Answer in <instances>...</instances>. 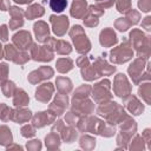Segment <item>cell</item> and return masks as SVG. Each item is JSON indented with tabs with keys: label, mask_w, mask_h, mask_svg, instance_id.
Instances as JSON below:
<instances>
[{
	"label": "cell",
	"mask_w": 151,
	"mask_h": 151,
	"mask_svg": "<svg viewBox=\"0 0 151 151\" xmlns=\"http://www.w3.org/2000/svg\"><path fill=\"white\" fill-rule=\"evenodd\" d=\"M15 2H18V4H28V2H31L32 0H14Z\"/></svg>",
	"instance_id": "27"
},
{
	"label": "cell",
	"mask_w": 151,
	"mask_h": 151,
	"mask_svg": "<svg viewBox=\"0 0 151 151\" xmlns=\"http://www.w3.org/2000/svg\"><path fill=\"white\" fill-rule=\"evenodd\" d=\"M32 57L34 60H40V61H50L53 58V54L51 53L50 48L47 46H38L34 45L32 48Z\"/></svg>",
	"instance_id": "3"
},
{
	"label": "cell",
	"mask_w": 151,
	"mask_h": 151,
	"mask_svg": "<svg viewBox=\"0 0 151 151\" xmlns=\"http://www.w3.org/2000/svg\"><path fill=\"white\" fill-rule=\"evenodd\" d=\"M13 42L15 45H18L19 48L26 50V48H28V46L32 42L31 34L28 32H20V33H18V34H15L13 37Z\"/></svg>",
	"instance_id": "5"
},
{
	"label": "cell",
	"mask_w": 151,
	"mask_h": 151,
	"mask_svg": "<svg viewBox=\"0 0 151 151\" xmlns=\"http://www.w3.org/2000/svg\"><path fill=\"white\" fill-rule=\"evenodd\" d=\"M97 2H99V4H104V2H106V1H109V0H96Z\"/></svg>",
	"instance_id": "28"
},
{
	"label": "cell",
	"mask_w": 151,
	"mask_h": 151,
	"mask_svg": "<svg viewBox=\"0 0 151 151\" xmlns=\"http://www.w3.org/2000/svg\"><path fill=\"white\" fill-rule=\"evenodd\" d=\"M25 14H26V17H27L28 19H34V18L41 17V15L44 14V8H42L40 5L35 4V5H32V6L26 11Z\"/></svg>",
	"instance_id": "13"
},
{
	"label": "cell",
	"mask_w": 151,
	"mask_h": 151,
	"mask_svg": "<svg viewBox=\"0 0 151 151\" xmlns=\"http://www.w3.org/2000/svg\"><path fill=\"white\" fill-rule=\"evenodd\" d=\"M52 76H53V70H52L51 67L45 66V67H40L39 70L32 72V73L29 74V77H28V79H29L31 83L34 84V83H38V81H40V80H42V79L51 78Z\"/></svg>",
	"instance_id": "4"
},
{
	"label": "cell",
	"mask_w": 151,
	"mask_h": 151,
	"mask_svg": "<svg viewBox=\"0 0 151 151\" xmlns=\"http://www.w3.org/2000/svg\"><path fill=\"white\" fill-rule=\"evenodd\" d=\"M129 6H130V1L129 0H118L117 1V7H118L119 12H125L126 7H129Z\"/></svg>",
	"instance_id": "24"
},
{
	"label": "cell",
	"mask_w": 151,
	"mask_h": 151,
	"mask_svg": "<svg viewBox=\"0 0 151 151\" xmlns=\"http://www.w3.org/2000/svg\"><path fill=\"white\" fill-rule=\"evenodd\" d=\"M7 72H8V68H7V64H0V85H2V83L6 80L7 78Z\"/></svg>",
	"instance_id": "22"
},
{
	"label": "cell",
	"mask_w": 151,
	"mask_h": 151,
	"mask_svg": "<svg viewBox=\"0 0 151 151\" xmlns=\"http://www.w3.org/2000/svg\"><path fill=\"white\" fill-rule=\"evenodd\" d=\"M0 38L4 41L7 40V27H6V25H2L1 28H0Z\"/></svg>",
	"instance_id": "26"
},
{
	"label": "cell",
	"mask_w": 151,
	"mask_h": 151,
	"mask_svg": "<svg viewBox=\"0 0 151 151\" xmlns=\"http://www.w3.org/2000/svg\"><path fill=\"white\" fill-rule=\"evenodd\" d=\"M11 142H12V134H11L9 129L6 126H1L0 127V144L7 145Z\"/></svg>",
	"instance_id": "15"
},
{
	"label": "cell",
	"mask_w": 151,
	"mask_h": 151,
	"mask_svg": "<svg viewBox=\"0 0 151 151\" xmlns=\"http://www.w3.org/2000/svg\"><path fill=\"white\" fill-rule=\"evenodd\" d=\"M51 22L53 24V31L57 35H63L68 26V18L65 15L61 17H55V15H51Z\"/></svg>",
	"instance_id": "2"
},
{
	"label": "cell",
	"mask_w": 151,
	"mask_h": 151,
	"mask_svg": "<svg viewBox=\"0 0 151 151\" xmlns=\"http://www.w3.org/2000/svg\"><path fill=\"white\" fill-rule=\"evenodd\" d=\"M53 92V86L52 84L47 83V84H42L35 92V98L40 101H47Z\"/></svg>",
	"instance_id": "7"
},
{
	"label": "cell",
	"mask_w": 151,
	"mask_h": 151,
	"mask_svg": "<svg viewBox=\"0 0 151 151\" xmlns=\"http://www.w3.org/2000/svg\"><path fill=\"white\" fill-rule=\"evenodd\" d=\"M21 134H22L24 137H32V136L35 134V131H34V129H33L32 126L26 125V126H24V127L21 129Z\"/></svg>",
	"instance_id": "23"
},
{
	"label": "cell",
	"mask_w": 151,
	"mask_h": 151,
	"mask_svg": "<svg viewBox=\"0 0 151 151\" xmlns=\"http://www.w3.org/2000/svg\"><path fill=\"white\" fill-rule=\"evenodd\" d=\"M54 120V116H51L48 112H40L33 117V124L34 126L42 127L46 124H51Z\"/></svg>",
	"instance_id": "9"
},
{
	"label": "cell",
	"mask_w": 151,
	"mask_h": 151,
	"mask_svg": "<svg viewBox=\"0 0 151 151\" xmlns=\"http://www.w3.org/2000/svg\"><path fill=\"white\" fill-rule=\"evenodd\" d=\"M57 85H58V88L61 92H65V93H67V92H70L72 90V83L67 78H58Z\"/></svg>",
	"instance_id": "17"
},
{
	"label": "cell",
	"mask_w": 151,
	"mask_h": 151,
	"mask_svg": "<svg viewBox=\"0 0 151 151\" xmlns=\"http://www.w3.org/2000/svg\"><path fill=\"white\" fill-rule=\"evenodd\" d=\"M67 106V96L65 94H59L57 96L55 100L53 101V104L50 106V110H54V113L53 114H61L65 110V107Z\"/></svg>",
	"instance_id": "6"
},
{
	"label": "cell",
	"mask_w": 151,
	"mask_h": 151,
	"mask_svg": "<svg viewBox=\"0 0 151 151\" xmlns=\"http://www.w3.org/2000/svg\"><path fill=\"white\" fill-rule=\"evenodd\" d=\"M72 66H73V63H72V60L71 59H66V58H61V59H59L58 60V63H57V68L60 71V72H67V71H70L71 68H72Z\"/></svg>",
	"instance_id": "16"
},
{
	"label": "cell",
	"mask_w": 151,
	"mask_h": 151,
	"mask_svg": "<svg viewBox=\"0 0 151 151\" xmlns=\"http://www.w3.org/2000/svg\"><path fill=\"white\" fill-rule=\"evenodd\" d=\"M58 42V45H60L61 47H55V50H57V52L58 53H60V54H66V53H70L71 52V46H70V44L68 42H65V41H57Z\"/></svg>",
	"instance_id": "19"
},
{
	"label": "cell",
	"mask_w": 151,
	"mask_h": 151,
	"mask_svg": "<svg viewBox=\"0 0 151 151\" xmlns=\"http://www.w3.org/2000/svg\"><path fill=\"white\" fill-rule=\"evenodd\" d=\"M117 42V37L112 29H104L100 33V44L104 46H111Z\"/></svg>",
	"instance_id": "11"
},
{
	"label": "cell",
	"mask_w": 151,
	"mask_h": 151,
	"mask_svg": "<svg viewBox=\"0 0 151 151\" xmlns=\"http://www.w3.org/2000/svg\"><path fill=\"white\" fill-rule=\"evenodd\" d=\"M2 58V48H1V45H0V59Z\"/></svg>",
	"instance_id": "29"
},
{
	"label": "cell",
	"mask_w": 151,
	"mask_h": 151,
	"mask_svg": "<svg viewBox=\"0 0 151 151\" xmlns=\"http://www.w3.org/2000/svg\"><path fill=\"white\" fill-rule=\"evenodd\" d=\"M29 101V98L28 96L26 94V92L24 90H18L17 91V94L14 97V105H19V106H24V105H27Z\"/></svg>",
	"instance_id": "14"
},
{
	"label": "cell",
	"mask_w": 151,
	"mask_h": 151,
	"mask_svg": "<svg viewBox=\"0 0 151 151\" xmlns=\"http://www.w3.org/2000/svg\"><path fill=\"white\" fill-rule=\"evenodd\" d=\"M34 33L39 41H46L48 39V27L44 21H39L34 25Z\"/></svg>",
	"instance_id": "10"
},
{
	"label": "cell",
	"mask_w": 151,
	"mask_h": 151,
	"mask_svg": "<svg viewBox=\"0 0 151 151\" xmlns=\"http://www.w3.org/2000/svg\"><path fill=\"white\" fill-rule=\"evenodd\" d=\"M14 90H15V86H14V83H12V81H6V84L2 85V92L5 93L6 97L12 96Z\"/></svg>",
	"instance_id": "20"
},
{
	"label": "cell",
	"mask_w": 151,
	"mask_h": 151,
	"mask_svg": "<svg viewBox=\"0 0 151 151\" xmlns=\"http://www.w3.org/2000/svg\"><path fill=\"white\" fill-rule=\"evenodd\" d=\"M77 137V132L73 130V129H67V133L64 131V133H63V138H64V140L65 142H67V143H72V140H74V138Z\"/></svg>",
	"instance_id": "21"
},
{
	"label": "cell",
	"mask_w": 151,
	"mask_h": 151,
	"mask_svg": "<svg viewBox=\"0 0 151 151\" xmlns=\"http://www.w3.org/2000/svg\"><path fill=\"white\" fill-rule=\"evenodd\" d=\"M70 34H71L73 42L76 45V48L79 53H86L90 51V47H91L90 41L86 38V35L80 26H73Z\"/></svg>",
	"instance_id": "1"
},
{
	"label": "cell",
	"mask_w": 151,
	"mask_h": 151,
	"mask_svg": "<svg viewBox=\"0 0 151 151\" xmlns=\"http://www.w3.org/2000/svg\"><path fill=\"white\" fill-rule=\"evenodd\" d=\"M67 6V1L66 0H50V7L52 11L60 13L63 12Z\"/></svg>",
	"instance_id": "18"
},
{
	"label": "cell",
	"mask_w": 151,
	"mask_h": 151,
	"mask_svg": "<svg viewBox=\"0 0 151 151\" xmlns=\"http://www.w3.org/2000/svg\"><path fill=\"white\" fill-rule=\"evenodd\" d=\"M87 4L85 0H73L71 15L74 18H83V15L86 13Z\"/></svg>",
	"instance_id": "8"
},
{
	"label": "cell",
	"mask_w": 151,
	"mask_h": 151,
	"mask_svg": "<svg viewBox=\"0 0 151 151\" xmlns=\"http://www.w3.org/2000/svg\"><path fill=\"white\" fill-rule=\"evenodd\" d=\"M11 118L15 122H26L31 118V112L28 110H19V111H13V113L11 114Z\"/></svg>",
	"instance_id": "12"
},
{
	"label": "cell",
	"mask_w": 151,
	"mask_h": 151,
	"mask_svg": "<svg viewBox=\"0 0 151 151\" xmlns=\"http://www.w3.org/2000/svg\"><path fill=\"white\" fill-rule=\"evenodd\" d=\"M125 45H120L119 46V48H117V50H113L112 52H111V55H116V54H118V52H120L122 50H125ZM119 55H122V53H119ZM123 55H124V58H125V60H127V59H130V55L129 54H124V52H123Z\"/></svg>",
	"instance_id": "25"
}]
</instances>
